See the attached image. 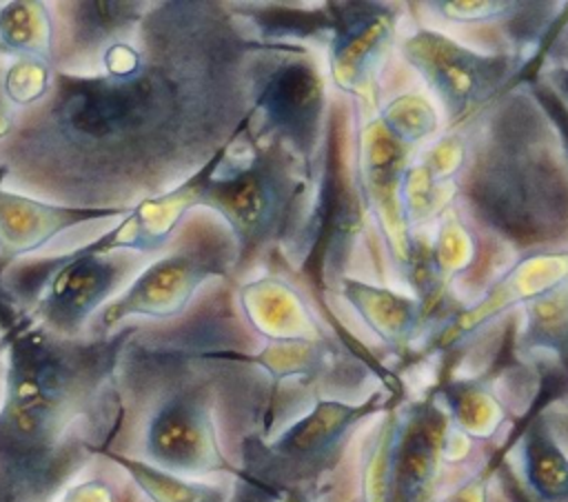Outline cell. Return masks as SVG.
I'll list each match as a JSON object with an SVG mask.
<instances>
[{"mask_svg":"<svg viewBox=\"0 0 568 502\" xmlns=\"http://www.w3.org/2000/svg\"><path fill=\"white\" fill-rule=\"evenodd\" d=\"M133 36L102 51V73H53L49 100L7 140L9 175L62 204L115 207L162 193L246 129L242 62L260 44L220 4L160 2Z\"/></svg>","mask_w":568,"mask_h":502,"instance_id":"cell-1","label":"cell"},{"mask_svg":"<svg viewBox=\"0 0 568 502\" xmlns=\"http://www.w3.org/2000/svg\"><path fill=\"white\" fill-rule=\"evenodd\" d=\"M131 333L60 338L31 320L7 333L0 502H51L104 449L113 373Z\"/></svg>","mask_w":568,"mask_h":502,"instance_id":"cell-2","label":"cell"},{"mask_svg":"<svg viewBox=\"0 0 568 502\" xmlns=\"http://www.w3.org/2000/svg\"><path fill=\"white\" fill-rule=\"evenodd\" d=\"M288 162L284 147L271 140L226 171L220 164L211 178L202 207L213 209L229 224L237 262H246L291 231L300 184Z\"/></svg>","mask_w":568,"mask_h":502,"instance_id":"cell-3","label":"cell"},{"mask_svg":"<svg viewBox=\"0 0 568 502\" xmlns=\"http://www.w3.org/2000/svg\"><path fill=\"white\" fill-rule=\"evenodd\" d=\"M450 420L435 398L410 402L390 415L364 478V502H435Z\"/></svg>","mask_w":568,"mask_h":502,"instance_id":"cell-4","label":"cell"},{"mask_svg":"<svg viewBox=\"0 0 568 502\" xmlns=\"http://www.w3.org/2000/svg\"><path fill=\"white\" fill-rule=\"evenodd\" d=\"M379 406H384L382 393L364 402L317 400L273 442L257 449L253 458L246 455L244 471L237 475L271 498H280L286 489H302L300 482L322 473L337 458L348 433Z\"/></svg>","mask_w":568,"mask_h":502,"instance_id":"cell-5","label":"cell"},{"mask_svg":"<svg viewBox=\"0 0 568 502\" xmlns=\"http://www.w3.org/2000/svg\"><path fill=\"white\" fill-rule=\"evenodd\" d=\"M251 111L260 113L262 133L308 160L326 122V89L313 58L297 47H264L253 62Z\"/></svg>","mask_w":568,"mask_h":502,"instance_id":"cell-6","label":"cell"},{"mask_svg":"<svg viewBox=\"0 0 568 502\" xmlns=\"http://www.w3.org/2000/svg\"><path fill=\"white\" fill-rule=\"evenodd\" d=\"M142 451L144 462L182 478L237 473L222 451L206 384L175 386L155 404L144 426Z\"/></svg>","mask_w":568,"mask_h":502,"instance_id":"cell-7","label":"cell"},{"mask_svg":"<svg viewBox=\"0 0 568 502\" xmlns=\"http://www.w3.org/2000/svg\"><path fill=\"white\" fill-rule=\"evenodd\" d=\"M233 247L220 240H200L151 262L138 278L100 311V327L113 329L126 318L169 320L180 315L197 289L213 275L226 273Z\"/></svg>","mask_w":568,"mask_h":502,"instance_id":"cell-8","label":"cell"},{"mask_svg":"<svg viewBox=\"0 0 568 502\" xmlns=\"http://www.w3.org/2000/svg\"><path fill=\"white\" fill-rule=\"evenodd\" d=\"M40 267L42 275L24 278L38 291L31 322L60 338H78L122 278V260L98 251L93 242Z\"/></svg>","mask_w":568,"mask_h":502,"instance_id":"cell-9","label":"cell"},{"mask_svg":"<svg viewBox=\"0 0 568 502\" xmlns=\"http://www.w3.org/2000/svg\"><path fill=\"white\" fill-rule=\"evenodd\" d=\"M404 56L424 76L450 122L468 118L495 98L513 71L510 58L477 53L428 29L404 42Z\"/></svg>","mask_w":568,"mask_h":502,"instance_id":"cell-10","label":"cell"},{"mask_svg":"<svg viewBox=\"0 0 568 502\" xmlns=\"http://www.w3.org/2000/svg\"><path fill=\"white\" fill-rule=\"evenodd\" d=\"M233 142L222 147L213 158H209L200 169L189 173L180 184L164 189L162 193L146 195L129 207L126 215L109 229L100 240H95V247L102 253L113 251H138V253H151L162 249L175 229L182 224L186 213L202 204V195L220 169V164L226 158V151Z\"/></svg>","mask_w":568,"mask_h":502,"instance_id":"cell-11","label":"cell"},{"mask_svg":"<svg viewBox=\"0 0 568 502\" xmlns=\"http://www.w3.org/2000/svg\"><path fill=\"white\" fill-rule=\"evenodd\" d=\"M4 178H9V167L0 160V275L16 258L47 247L62 231L84 222L120 218L129 211V207H71L38 200L4 189Z\"/></svg>","mask_w":568,"mask_h":502,"instance_id":"cell-12","label":"cell"},{"mask_svg":"<svg viewBox=\"0 0 568 502\" xmlns=\"http://www.w3.org/2000/svg\"><path fill=\"white\" fill-rule=\"evenodd\" d=\"M519 453L526 493L532 502H568V455L544 413L526 420Z\"/></svg>","mask_w":568,"mask_h":502,"instance_id":"cell-13","label":"cell"},{"mask_svg":"<svg viewBox=\"0 0 568 502\" xmlns=\"http://www.w3.org/2000/svg\"><path fill=\"white\" fill-rule=\"evenodd\" d=\"M144 2H73L69 4V51L106 49L135 33Z\"/></svg>","mask_w":568,"mask_h":502,"instance_id":"cell-14","label":"cell"},{"mask_svg":"<svg viewBox=\"0 0 568 502\" xmlns=\"http://www.w3.org/2000/svg\"><path fill=\"white\" fill-rule=\"evenodd\" d=\"M0 42L13 58L55 60L53 13L44 2L13 0L0 9Z\"/></svg>","mask_w":568,"mask_h":502,"instance_id":"cell-15","label":"cell"},{"mask_svg":"<svg viewBox=\"0 0 568 502\" xmlns=\"http://www.w3.org/2000/svg\"><path fill=\"white\" fill-rule=\"evenodd\" d=\"M100 453L118 464L149 502H231L229 489L222 484L182 478L111 449H102Z\"/></svg>","mask_w":568,"mask_h":502,"instance_id":"cell-16","label":"cell"},{"mask_svg":"<svg viewBox=\"0 0 568 502\" xmlns=\"http://www.w3.org/2000/svg\"><path fill=\"white\" fill-rule=\"evenodd\" d=\"M521 349H548L568 373V278L555 282L528 304Z\"/></svg>","mask_w":568,"mask_h":502,"instance_id":"cell-17","label":"cell"},{"mask_svg":"<svg viewBox=\"0 0 568 502\" xmlns=\"http://www.w3.org/2000/svg\"><path fill=\"white\" fill-rule=\"evenodd\" d=\"M448 420L470 438L490 435L501 422V409L479 380H450L442 391Z\"/></svg>","mask_w":568,"mask_h":502,"instance_id":"cell-18","label":"cell"},{"mask_svg":"<svg viewBox=\"0 0 568 502\" xmlns=\"http://www.w3.org/2000/svg\"><path fill=\"white\" fill-rule=\"evenodd\" d=\"M53 84L51 64L36 58H16L2 73V91L11 107L40 104Z\"/></svg>","mask_w":568,"mask_h":502,"instance_id":"cell-19","label":"cell"},{"mask_svg":"<svg viewBox=\"0 0 568 502\" xmlns=\"http://www.w3.org/2000/svg\"><path fill=\"white\" fill-rule=\"evenodd\" d=\"M530 98L539 107V111H544V118L548 120V124L552 127V133L559 140L561 155L568 162V109H566V104L559 100V96L546 82H532Z\"/></svg>","mask_w":568,"mask_h":502,"instance_id":"cell-20","label":"cell"},{"mask_svg":"<svg viewBox=\"0 0 568 502\" xmlns=\"http://www.w3.org/2000/svg\"><path fill=\"white\" fill-rule=\"evenodd\" d=\"M62 502H118V493L106 480L93 478L69 486Z\"/></svg>","mask_w":568,"mask_h":502,"instance_id":"cell-21","label":"cell"},{"mask_svg":"<svg viewBox=\"0 0 568 502\" xmlns=\"http://www.w3.org/2000/svg\"><path fill=\"white\" fill-rule=\"evenodd\" d=\"M486 471L473 475L462 486H457L448 498L442 502H488V489H486Z\"/></svg>","mask_w":568,"mask_h":502,"instance_id":"cell-22","label":"cell"},{"mask_svg":"<svg viewBox=\"0 0 568 502\" xmlns=\"http://www.w3.org/2000/svg\"><path fill=\"white\" fill-rule=\"evenodd\" d=\"M499 471V482L504 489V495L508 498V502H532V498L521 489V482L515 478V473L510 471V466H506V462H501Z\"/></svg>","mask_w":568,"mask_h":502,"instance_id":"cell-23","label":"cell"},{"mask_svg":"<svg viewBox=\"0 0 568 502\" xmlns=\"http://www.w3.org/2000/svg\"><path fill=\"white\" fill-rule=\"evenodd\" d=\"M16 129H18L16 111L2 91V71H0V142H7L16 133Z\"/></svg>","mask_w":568,"mask_h":502,"instance_id":"cell-24","label":"cell"},{"mask_svg":"<svg viewBox=\"0 0 568 502\" xmlns=\"http://www.w3.org/2000/svg\"><path fill=\"white\" fill-rule=\"evenodd\" d=\"M557 96L559 100L566 104L568 109V64L566 67H557L548 73V82H546Z\"/></svg>","mask_w":568,"mask_h":502,"instance_id":"cell-25","label":"cell"},{"mask_svg":"<svg viewBox=\"0 0 568 502\" xmlns=\"http://www.w3.org/2000/svg\"><path fill=\"white\" fill-rule=\"evenodd\" d=\"M271 500H275V498H271L268 493H264L262 489H257V486H253L251 482L244 480L242 493L233 502H271Z\"/></svg>","mask_w":568,"mask_h":502,"instance_id":"cell-26","label":"cell"},{"mask_svg":"<svg viewBox=\"0 0 568 502\" xmlns=\"http://www.w3.org/2000/svg\"><path fill=\"white\" fill-rule=\"evenodd\" d=\"M280 502H313L304 489H286L280 495Z\"/></svg>","mask_w":568,"mask_h":502,"instance_id":"cell-27","label":"cell"},{"mask_svg":"<svg viewBox=\"0 0 568 502\" xmlns=\"http://www.w3.org/2000/svg\"><path fill=\"white\" fill-rule=\"evenodd\" d=\"M0 56H11V53H9V49H7L2 42H0Z\"/></svg>","mask_w":568,"mask_h":502,"instance_id":"cell-28","label":"cell"}]
</instances>
